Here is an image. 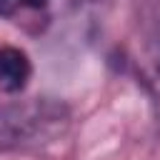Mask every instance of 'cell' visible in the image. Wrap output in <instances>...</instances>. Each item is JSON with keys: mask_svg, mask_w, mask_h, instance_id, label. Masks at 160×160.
Instances as JSON below:
<instances>
[{"mask_svg": "<svg viewBox=\"0 0 160 160\" xmlns=\"http://www.w3.org/2000/svg\"><path fill=\"white\" fill-rule=\"evenodd\" d=\"M68 122V112L52 100L0 102V152L48 142Z\"/></svg>", "mask_w": 160, "mask_h": 160, "instance_id": "cell-1", "label": "cell"}, {"mask_svg": "<svg viewBox=\"0 0 160 160\" xmlns=\"http://www.w3.org/2000/svg\"><path fill=\"white\" fill-rule=\"evenodd\" d=\"M30 75H32L30 58L20 48H0V90L2 92L15 95L25 90Z\"/></svg>", "mask_w": 160, "mask_h": 160, "instance_id": "cell-2", "label": "cell"}, {"mask_svg": "<svg viewBox=\"0 0 160 160\" xmlns=\"http://www.w3.org/2000/svg\"><path fill=\"white\" fill-rule=\"evenodd\" d=\"M45 8L48 0H0V18L20 22L30 15H40Z\"/></svg>", "mask_w": 160, "mask_h": 160, "instance_id": "cell-3", "label": "cell"}, {"mask_svg": "<svg viewBox=\"0 0 160 160\" xmlns=\"http://www.w3.org/2000/svg\"><path fill=\"white\" fill-rule=\"evenodd\" d=\"M148 52H150L152 70L160 80V12L155 15V20L150 22V30H148Z\"/></svg>", "mask_w": 160, "mask_h": 160, "instance_id": "cell-4", "label": "cell"}]
</instances>
